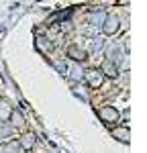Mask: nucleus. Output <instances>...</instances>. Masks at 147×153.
<instances>
[{
  "label": "nucleus",
  "mask_w": 147,
  "mask_h": 153,
  "mask_svg": "<svg viewBox=\"0 0 147 153\" xmlns=\"http://www.w3.org/2000/svg\"><path fill=\"white\" fill-rule=\"evenodd\" d=\"M100 114L104 118H112V120H119V112L117 110H112V108H102L100 110Z\"/></svg>",
  "instance_id": "1"
},
{
  "label": "nucleus",
  "mask_w": 147,
  "mask_h": 153,
  "mask_svg": "<svg viewBox=\"0 0 147 153\" xmlns=\"http://www.w3.org/2000/svg\"><path fill=\"white\" fill-rule=\"evenodd\" d=\"M70 53L74 55V59H84V57H86L84 53H80V51H78L76 47H72V49H70Z\"/></svg>",
  "instance_id": "2"
},
{
  "label": "nucleus",
  "mask_w": 147,
  "mask_h": 153,
  "mask_svg": "<svg viewBox=\"0 0 147 153\" xmlns=\"http://www.w3.org/2000/svg\"><path fill=\"white\" fill-rule=\"evenodd\" d=\"M24 139H27V141H23V145H24V147H31V145H33V141H31L33 137H31V135H27Z\"/></svg>",
  "instance_id": "3"
},
{
  "label": "nucleus",
  "mask_w": 147,
  "mask_h": 153,
  "mask_svg": "<svg viewBox=\"0 0 147 153\" xmlns=\"http://www.w3.org/2000/svg\"><path fill=\"white\" fill-rule=\"evenodd\" d=\"M104 68H106V71H108V76H117V74H114V68H112V65H108V63H106Z\"/></svg>",
  "instance_id": "4"
}]
</instances>
